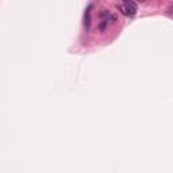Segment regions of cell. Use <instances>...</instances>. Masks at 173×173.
Wrapping results in <instances>:
<instances>
[{
    "label": "cell",
    "instance_id": "obj_1",
    "mask_svg": "<svg viewBox=\"0 0 173 173\" xmlns=\"http://www.w3.org/2000/svg\"><path fill=\"white\" fill-rule=\"evenodd\" d=\"M119 11L126 16H134L137 12V4L134 2H124L119 6Z\"/></svg>",
    "mask_w": 173,
    "mask_h": 173
},
{
    "label": "cell",
    "instance_id": "obj_2",
    "mask_svg": "<svg viewBox=\"0 0 173 173\" xmlns=\"http://www.w3.org/2000/svg\"><path fill=\"white\" fill-rule=\"evenodd\" d=\"M107 23H108V22H103V23H101V25L99 26V29H100V30H103L104 27H106V25H107Z\"/></svg>",
    "mask_w": 173,
    "mask_h": 173
}]
</instances>
